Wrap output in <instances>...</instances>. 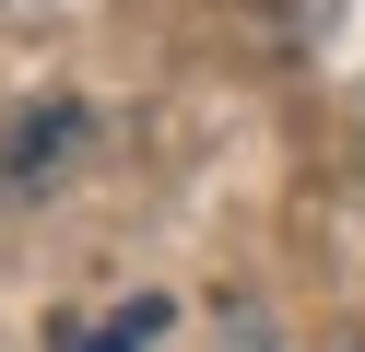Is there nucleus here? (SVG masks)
Segmentation results:
<instances>
[{
    "label": "nucleus",
    "instance_id": "nucleus-1",
    "mask_svg": "<svg viewBox=\"0 0 365 352\" xmlns=\"http://www.w3.org/2000/svg\"><path fill=\"white\" fill-rule=\"evenodd\" d=\"M153 329H165V305H130V317H118V329H106V341H83V352H142V341H153Z\"/></svg>",
    "mask_w": 365,
    "mask_h": 352
}]
</instances>
